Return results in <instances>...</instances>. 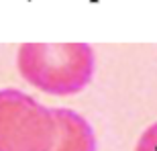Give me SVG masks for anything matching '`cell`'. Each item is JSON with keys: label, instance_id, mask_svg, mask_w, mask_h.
I'll return each mask as SVG.
<instances>
[{"label": "cell", "instance_id": "cell-1", "mask_svg": "<svg viewBox=\"0 0 157 151\" xmlns=\"http://www.w3.org/2000/svg\"><path fill=\"white\" fill-rule=\"evenodd\" d=\"M17 65L31 86L53 96H71L92 82L96 59L86 43H25L18 47Z\"/></svg>", "mask_w": 157, "mask_h": 151}, {"label": "cell", "instance_id": "cell-2", "mask_svg": "<svg viewBox=\"0 0 157 151\" xmlns=\"http://www.w3.org/2000/svg\"><path fill=\"white\" fill-rule=\"evenodd\" d=\"M53 110L17 88L0 90V151H51Z\"/></svg>", "mask_w": 157, "mask_h": 151}, {"label": "cell", "instance_id": "cell-3", "mask_svg": "<svg viewBox=\"0 0 157 151\" xmlns=\"http://www.w3.org/2000/svg\"><path fill=\"white\" fill-rule=\"evenodd\" d=\"M55 141L51 151H96V135L90 122L70 108H53Z\"/></svg>", "mask_w": 157, "mask_h": 151}, {"label": "cell", "instance_id": "cell-4", "mask_svg": "<svg viewBox=\"0 0 157 151\" xmlns=\"http://www.w3.org/2000/svg\"><path fill=\"white\" fill-rule=\"evenodd\" d=\"M135 151H157V122H153L141 133Z\"/></svg>", "mask_w": 157, "mask_h": 151}]
</instances>
